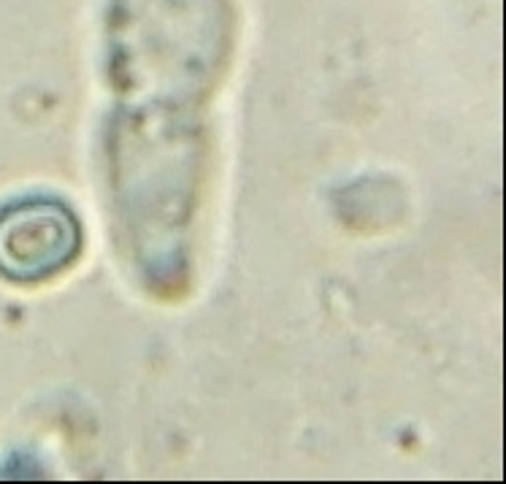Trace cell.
I'll use <instances>...</instances> for the list:
<instances>
[{
	"label": "cell",
	"instance_id": "2",
	"mask_svg": "<svg viewBox=\"0 0 506 484\" xmlns=\"http://www.w3.org/2000/svg\"><path fill=\"white\" fill-rule=\"evenodd\" d=\"M82 222L57 198H19L0 208V276L17 284H41L79 260Z\"/></svg>",
	"mask_w": 506,
	"mask_h": 484
},
{
	"label": "cell",
	"instance_id": "1",
	"mask_svg": "<svg viewBox=\"0 0 506 484\" xmlns=\"http://www.w3.org/2000/svg\"><path fill=\"white\" fill-rule=\"evenodd\" d=\"M103 187L125 268L146 295L187 292L211 178V111L241 38L238 0H106Z\"/></svg>",
	"mask_w": 506,
	"mask_h": 484
}]
</instances>
